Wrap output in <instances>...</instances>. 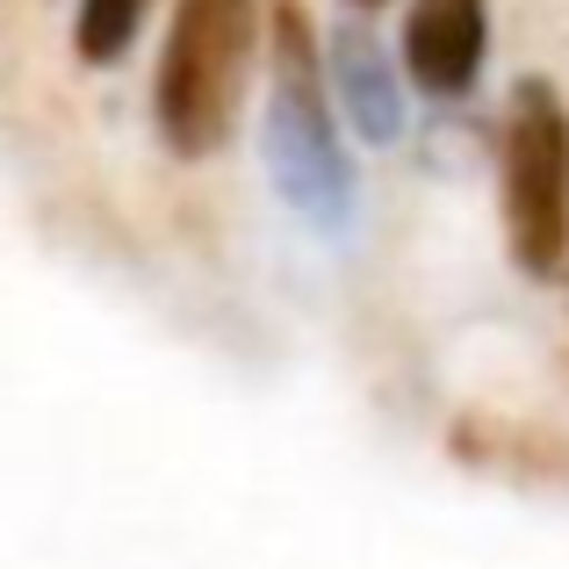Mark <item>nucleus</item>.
Returning <instances> with one entry per match:
<instances>
[{"instance_id": "obj_1", "label": "nucleus", "mask_w": 569, "mask_h": 569, "mask_svg": "<svg viewBox=\"0 0 569 569\" xmlns=\"http://www.w3.org/2000/svg\"><path fill=\"white\" fill-rule=\"evenodd\" d=\"M332 72L318 58L310 14L296 0L274 8V72H267V173L281 202L310 217L318 231H339L353 217V159L339 144Z\"/></svg>"}, {"instance_id": "obj_5", "label": "nucleus", "mask_w": 569, "mask_h": 569, "mask_svg": "<svg viewBox=\"0 0 569 569\" xmlns=\"http://www.w3.org/2000/svg\"><path fill=\"white\" fill-rule=\"evenodd\" d=\"M325 72H332V101L368 144H389L403 130V80L368 29H339L332 51H325Z\"/></svg>"}, {"instance_id": "obj_6", "label": "nucleus", "mask_w": 569, "mask_h": 569, "mask_svg": "<svg viewBox=\"0 0 569 569\" xmlns=\"http://www.w3.org/2000/svg\"><path fill=\"white\" fill-rule=\"evenodd\" d=\"M144 8H152V0H80L72 43H80L87 66H116V58L130 51V37L144 29Z\"/></svg>"}, {"instance_id": "obj_7", "label": "nucleus", "mask_w": 569, "mask_h": 569, "mask_svg": "<svg viewBox=\"0 0 569 569\" xmlns=\"http://www.w3.org/2000/svg\"><path fill=\"white\" fill-rule=\"evenodd\" d=\"M353 8H382V0H353Z\"/></svg>"}, {"instance_id": "obj_4", "label": "nucleus", "mask_w": 569, "mask_h": 569, "mask_svg": "<svg viewBox=\"0 0 569 569\" xmlns=\"http://www.w3.org/2000/svg\"><path fill=\"white\" fill-rule=\"evenodd\" d=\"M490 51V8L483 0H411L403 14V72L418 94L455 101L476 87Z\"/></svg>"}, {"instance_id": "obj_2", "label": "nucleus", "mask_w": 569, "mask_h": 569, "mask_svg": "<svg viewBox=\"0 0 569 569\" xmlns=\"http://www.w3.org/2000/svg\"><path fill=\"white\" fill-rule=\"evenodd\" d=\"M252 37H260V0H181L173 8L152 109H159V138L181 159H209L231 138Z\"/></svg>"}, {"instance_id": "obj_3", "label": "nucleus", "mask_w": 569, "mask_h": 569, "mask_svg": "<svg viewBox=\"0 0 569 569\" xmlns=\"http://www.w3.org/2000/svg\"><path fill=\"white\" fill-rule=\"evenodd\" d=\"M505 246L533 281L569 267V109L548 80H527L505 116Z\"/></svg>"}]
</instances>
